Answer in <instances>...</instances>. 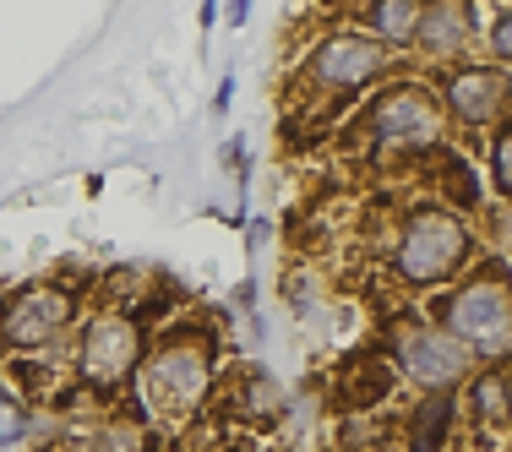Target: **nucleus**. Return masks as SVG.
Listing matches in <instances>:
<instances>
[{
  "label": "nucleus",
  "instance_id": "obj_17",
  "mask_svg": "<svg viewBox=\"0 0 512 452\" xmlns=\"http://www.w3.org/2000/svg\"><path fill=\"white\" fill-rule=\"evenodd\" d=\"M491 44H496V55L507 60V50H512V17H507V11L496 17V28H491Z\"/></svg>",
  "mask_w": 512,
  "mask_h": 452
},
{
  "label": "nucleus",
  "instance_id": "obj_7",
  "mask_svg": "<svg viewBox=\"0 0 512 452\" xmlns=\"http://www.w3.org/2000/svg\"><path fill=\"white\" fill-rule=\"evenodd\" d=\"M66 316H71L66 295H55V289H28V295H17V305L6 311V338L22 349L50 344L60 327H66Z\"/></svg>",
  "mask_w": 512,
  "mask_h": 452
},
{
  "label": "nucleus",
  "instance_id": "obj_14",
  "mask_svg": "<svg viewBox=\"0 0 512 452\" xmlns=\"http://www.w3.org/2000/svg\"><path fill=\"white\" fill-rule=\"evenodd\" d=\"M447 420H453V403L436 393L431 409H425V420H420V442H414V452H436V442L447 436Z\"/></svg>",
  "mask_w": 512,
  "mask_h": 452
},
{
  "label": "nucleus",
  "instance_id": "obj_8",
  "mask_svg": "<svg viewBox=\"0 0 512 452\" xmlns=\"http://www.w3.org/2000/svg\"><path fill=\"white\" fill-rule=\"evenodd\" d=\"M436 126H442V120H436V104L414 88H398L376 104V131L393 137V142H431Z\"/></svg>",
  "mask_w": 512,
  "mask_h": 452
},
{
  "label": "nucleus",
  "instance_id": "obj_2",
  "mask_svg": "<svg viewBox=\"0 0 512 452\" xmlns=\"http://www.w3.org/2000/svg\"><path fill=\"white\" fill-rule=\"evenodd\" d=\"M447 338H469L474 349H507V289L502 284H469L447 300Z\"/></svg>",
  "mask_w": 512,
  "mask_h": 452
},
{
  "label": "nucleus",
  "instance_id": "obj_12",
  "mask_svg": "<svg viewBox=\"0 0 512 452\" xmlns=\"http://www.w3.org/2000/svg\"><path fill=\"white\" fill-rule=\"evenodd\" d=\"M474 414H480V425H507V376L502 371L474 382Z\"/></svg>",
  "mask_w": 512,
  "mask_h": 452
},
{
  "label": "nucleus",
  "instance_id": "obj_3",
  "mask_svg": "<svg viewBox=\"0 0 512 452\" xmlns=\"http://www.w3.org/2000/svg\"><path fill=\"white\" fill-rule=\"evenodd\" d=\"M207 387V344L197 333V344H169L158 349V360L148 365V398L158 409H191Z\"/></svg>",
  "mask_w": 512,
  "mask_h": 452
},
{
  "label": "nucleus",
  "instance_id": "obj_10",
  "mask_svg": "<svg viewBox=\"0 0 512 452\" xmlns=\"http://www.w3.org/2000/svg\"><path fill=\"white\" fill-rule=\"evenodd\" d=\"M420 33L425 44H431L436 55H447V50H458L463 39H469V6H458V0H442V6H425L420 11Z\"/></svg>",
  "mask_w": 512,
  "mask_h": 452
},
{
  "label": "nucleus",
  "instance_id": "obj_4",
  "mask_svg": "<svg viewBox=\"0 0 512 452\" xmlns=\"http://www.w3.org/2000/svg\"><path fill=\"white\" fill-rule=\"evenodd\" d=\"M137 365V327L126 316H99L82 338V376L99 387H115Z\"/></svg>",
  "mask_w": 512,
  "mask_h": 452
},
{
  "label": "nucleus",
  "instance_id": "obj_13",
  "mask_svg": "<svg viewBox=\"0 0 512 452\" xmlns=\"http://www.w3.org/2000/svg\"><path fill=\"white\" fill-rule=\"evenodd\" d=\"M153 436L142 431L137 420H109L99 436H93V452H148Z\"/></svg>",
  "mask_w": 512,
  "mask_h": 452
},
{
  "label": "nucleus",
  "instance_id": "obj_5",
  "mask_svg": "<svg viewBox=\"0 0 512 452\" xmlns=\"http://www.w3.org/2000/svg\"><path fill=\"white\" fill-rule=\"evenodd\" d=\"M398 360H404V371L414 382L425 387H453L463 376V365H469V349L458 344V338L447 333H431V327H414V333L398 338Z\"/></svg>",
  "mask_w": 512,
  "mask_h": 452
},
{
  "label": "nucleus",
  "instance_id": "obj_6",
  "mask_svg": "<svg viewBox=\"0 0 512 452\" xmlns=\"http://www.w3.org/2000/svg\"><path fill=\"white\" fill-rule=\"evenodd\" d=\"M382 71V44L360 39V33H333L322 50L311 55V77L322 88H360Z\"/></svg>",
  "mask_w": 512,
  "mask_h": 452
},
{
  "label": "nucleus",
  "instance_id": "obj_11",
  "mask_svg": "<svg viewBox=\"0 0 512 452\" xmlns=\"http://www.w3.org/2000/svg\"><path fill=\"white\" fill-rule=\"evenodd\" d=\"M371 28L382 33V39L404 44V39H414V28H420V6H414V0H376Z\"/></svg>",
  "mask_w": 512,
  "mask_h": 452
},
{
  "label": "nucleus",
  "instance_id": "obj_16",
  "mask_svg": "<svg viewBox=\"0 0 512 452\" xmlns=\"http://www.w3.org/2000/svg\"><path fill=\"white\" fill-rule=\"evenodd\" d=\"M17 436H22V409L11 398H0V447L17 442Z\"/></svg>",
  "mask_w": 512,
  "mask_h": 452
},
{
  "label": "nucleus",
  "instance_id": "obj_1",
  "mask_svg": "<svg viewBox=\"0 0 512 452\" xmlns=\"http://www.w3.org/2000/svg\"><path fill=\"white\" fill-rule=\"evenodd\" d=\"M463 256H469V235H463V224H458L453 213H420V218H409L404 251H398L404 278H414V284H436V278L453 273Z\"/></svg>",
  "mask_w": 512,
  "mask_h": 452
},
{
  "label": "nucleus",
  "instance_id": "obj_15",
  "mask_svg": "<svg viewBox=\"0 0 512 452\" xmlns=\"http://www.w3.org/2000/svg\"><path fill=\"white\" fill-rule=\"evenodd\" d=\"M491 180H496V186H512V142H507V131H502V137H496V148H491Z\"/></svg>",
  "mask_w": 512,
  "mask_h": 452
},
{
  "label": "nucleus",
  "instance_id": "obj_9",
  "mask_svg": "<svg viewBox=\"0 0 512 452\" xmlns=\"http://www.w3.org/2000/svg\"><path fill=\"white\" fill-rule=\"evenodd\" d=\"M447 99H453L458 120H469V126H485V120L502 115V104H507V82L496 77V71H463V77L447 82Z\"/></svg>",
  "mask_w": 512,
  "mask_h": 452
}]
</instances>
